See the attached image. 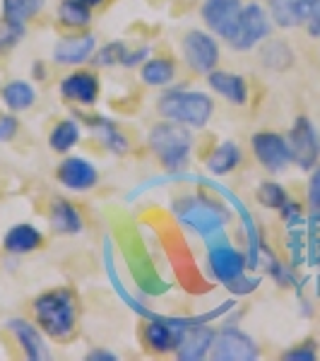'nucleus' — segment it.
I'll return each mask as SVG.
<instances>
[{
	"instance_id": "1",
	"label": "nucleus",
	"mask_w": 320,
	"mask_h": 361,
	"mask_svg": "<svg viewBox=\"0 0 320 361\" xmlns=\"http://www.w3.org/2000/svg\"><path fill=\"white\" fill-rule=\"evenodd\" d=\"M173 214H176L178 222L190 226V229L205 238L207 246L226 241L224 226H226L229 214L219 205L209 202L207 197H200V195L181 197V200L173 202Z\"/></svg>"
},
{
	"instance_id": "2",
	"label": "nucleus",
	"mask_w": 320,
	"mask_h": 361,
	"mask_svg": "<svg viewBox=\"0 0 320 361\" xmlns=\"http://www.w3.org/2000/svg\"><path fill=\"white\" fill-rule=\"evenodd\" d=\"M34 313L46 335L56 340H68L78 323V306H75V294L70 289H51L34 299Z\"/></svg>"
},
{
	"instance_id": "3",
	"label": "nucleus",
	"mask_w": 320,
	"mask_h": 361,
	"mask_svg": "<svg viewBox=\"0 0 320 361\" xmlns=\"http://www.w3.org/2000/svg\"><path fill=\"white\" fill-rule=\"evenodd\" d=\"M147 145L168 171L178 173L188 164L190 149H193V135H190L188 126L168 121V123H156L149 130Z\"/></svg>"
},
{
	"instance_id": "4",
	"label": "nucleus",
	"mask_w": 320,
	"mask_h": 361,
	"mask_svg": "<svg viewBox=\"0 0 320 361\" xmlns=\"http://www.w3.org/2000/svg\"><path fill=\"white\" fill-rule=\"evenodd\" d=\"M156 111L164 116L166 121H176V123H183L188 128H202L212 118L214 104L202 92L171 90L159 97Z\"/></svg>"
},
{
	"instance_id": "5",
	"label": "nucleus",
	"mask_w": 320,
	"mask_h": 361,
	"mask_svg": "<svg viewBox=\"0 0 320 361\" xmlns=\"http://www.w3.org/2000/svg\"><path fill=\"white\" fill-rule=\"evenodd\" d=\"M272 32L270 17H267L265 8H260L258 3H248L241 8L236 20V27L231 32V37L226 39L234 51H251L260 42H265Z\"/></svg>"
},
{
	"instance_id": "6",
	"label": "nucleus",
	"mask_w": 320,
	"mask_h": 361,
	"mask_svg": "<svg viewBox=\"0 0 320 361\" xmlns=\"http://www.w3.org/2000/svg\"><path fill=\"white\" fill-rule=\"evenodd\" d=\"M287 142H289V152H292V161L299 169L311 171L320 161V135L316 126L311 123V118H306V116L296 118L287 135Z\"/></svg>"
},
{
	"instance_id": "7",
	"label": "nucleus",
	"mask_w": 320,
	"mask_h": 361,
	"mask_svg": "<svg viewBox=\"0 0 320 361\" xmlns=\"http://www.w3.org/2000/svg\"><path fill=\"white\" fill-rule=\"evenodd\" d=\"M183 58L195 73L209 75L219 63V44L207 32L193 29L183 37Z\"/></svg>"
},
{
	"instance_id": "8",
	"label": "nucleus",
	"mask_w": 320,
	"mask_h": 361,
	"mask_svg": "<svg viewBox=\"0 0 320 361\" xmlns=\"http://www.w3.org/2000/svg\"><path fill=\"white\" fill-rule=\"evenodd\" d=\"M251 145L255 159L270 173H282L284 169L292 164V152H289L287 137L277 135V133H255Z\"/></svg>"
},
{
	"instance_id": "9",
	"label": "nucleus",
	"mask_w": 320,
	"mask_h": 361,
	"mask_svg": "<svg viewBox=\"0 0 320 361\" xmlns=\"http://www.w3.org/2000/svg\"><path fill=\"white\" fill-rule=\"evenodd\" d=\"M258 357L260 349L253 342V337H248L234 325L224 328L212 347V359L217 361H255Z\"/></svg>"
},
{
	"instance_id": "10",
	"label": "nucleus",
	"mask_w": 320,
	"mask_h": 361,
	"mask_svg": "<svg viewBox=\"0 0 320 361\" xmlns=\"http://www.w3.org/2000/svg\"><path fill=\"white\" fill-rule=\"evenodd\" d=\"M270 15L282 29L311 25L320 17V0H270Z\"/></svg>"
},
{
	"instance_id": "11",
	"label": "nucleus",
	"mask_w": 320,
	"mask_h": 361,
	"mask_svg": "<svg viewBox=\"0 0 320 361\" xmlns=\"http://www.w3.org/2000/svg\"><path fill=\"white\" fill-rule=\"evenodd\" d=\"M185 323L183 318H168V316H159L152 318L144 328V342H147L149 349L154 352H176L178 345H181L183 335H185Z\"/></svg>"
},
{
	"instance_id": "12",
	"label": "nucleus",
	"mask_w": 320,
	"mask_h": 361,
	"mask_svg": "<svg viewBox=\"0 0 320 361\" xmlns=\"http://www.w3.org/2000/svg\"><path fill=\"white\" fill-rule=\"evenodd\" d=\"M207 260H209V270H212V275L217 277L222 284H231L234 279L246 275V265H248L246 255H243L241 250H236L234 246H229L226 241L209 246Z\"/></svg>"
},
{
	"instance_id": "13",
	"label": "nucleus",
	"mask_w": 320,
	"mask_h": 361,
	"mask_svg": "<svg viewBox=\"0 0 320 361\" xmlns=\"http://www.w3.org/2000/svg\"><path fill=\"white\" fill-rule=\"evenodd\" d=\"M241 0H205L202 3V20L214 34L229 39L236 27L238 13H241Z\"/></svg>"
},
{
	"instance_id": "14",
	"label": "nucleus",
	"mask_w": 320,
	"mask_h": 361,
	"mask_svg": "<svg viewBox=\"0 0 320 361\" xmlns=\"http://www.w3.org/2000/svg\"><path fill=\"white\" fill-rule=\"evenodd\" d=\"M56 176L61 180V185H66L70 190H90L97 185L99 171L85 157H68V159L61 161Z\"/></svg>"
},
{
	"instance_id": "15",
	"label": "nucleus",
	"mask_w": 320,
	"mask_h": 361,
	"mask_svg": "<svg viewBox=\"0 0 320 361\" xmlns=\"http://www.w3.org/2000/svg\"><path fill=\"white\" fill-rule=\"evenodd\" d=\"M214 340H217V333L209 330L205 323L190 325L176 349L178 361H202L214 347Z\"/></svg>"
},
{
	"instance_id": "16",
	"label": "nucleus",
	"mask_w": 320,
	"mask_h": 361,
	"mask_svg": "<svg viewBox=\"0 0 320 361\" xmlns=\"http://www.w3.org/2000/svg\"><path fill=\"white\" fill-rule=\"evenodd\" d=\"M8 330L13 333V337L17 340V345L22 347V352H25V357L29 361H46V359H51L49 345H46L42 333H39V330L34 328L32 323L17 318V320H10Z\"/></svg>"
},
{
	"instance_id": "17",
	"label": "nucleus",
	"mask_w": 320,
	"mask_h": 361,
	"mask_svg": "<svg viewBox=\"0 0 320 361\" xmlns=\"http://www.w3.org/2000/svg\"><path fill=\"white\" fill-rule=\"evenodd\" d=\"M97 51L94 34H80V37L61 39L54 49V61L61 66H80L87 58H92Z\"/></svg>"
},
{
	"instance_id": "18",
	"label": "nucleus",
	"mask_w": 320,
	"mask_h": 361,
	"mask_svg": "<svg viewBox=\"0 0 320 361\" xmlns=\"http://www.w3.org/2000/svg\"><path fill=\"white\" fill-rule=\"evenodd\" d=\"M61 94L68 102L82 104V106H94L99 99V80L92 73H73L61 82Z\"/></svg>"
},
{
	"instance_id": "19",
	"label": "nucleus",
	"mask_w": 320,
	"mask_h": 361,
	"mask_svg": "<svg viewBox=\"0 0 320 361\" xmlns=\"http://www.w3.org/2000/svg\"><path fill=\"white\" fill-rule=\"evenodd\" d=\"M207 80H209V87H212L219 97H224L229 104H236V106H243V104H246L248 87H246V80H243L241 75L212 70V73L207 75Z\"/></svg>"
},
{
	"instance_id": "20",
	"label": "nucleus",
	"mask_w": 320,
	"mask_h": 361,
	"mask_svg": "<svg viewBox=\"0 0 320 361\" xmlns=\"http://www.w3.org/2000/svg\"><path fill=\"white\" fill-rule=\"evenodd\" d=\"M3 246L8 253H13V255L32 253L34 248L42 246V231L32 224H15L13 229L5 234Z\"/></svg>"
},
{
	"instance_id": "21",
	"label": "nucleus",
	"mask_w": 320,
	"mask_h": 361,
	"mask_svg": "<svg viewBox=\"0 0 320 361\" xmlns=\"http://www.w3.org/2000/svg\"><path fill=\"white\" fill-rule=\"evenodd\" d=\"M51 226L58 234H80L85 222L78 207L70 205L68 200H56L51 207Z\"/></svg>"
},
{
	"instance_id": "22",
	"label": "nucleus",
	"mask_w": 320,
	"mask_h": 361,
	"mask_svg": "<svg viewBox=\"0 0 320 361\" xmlns=\"http://www.w3.org/2000/svg\"><path fill=\"white\" fill-rule=\"evenodd\" d=\"M241 164V149L234 140H224L212 154L207 157V171L214 176H226Z\"/></svg>"
},
{
	"instance_id": "23",
	"label": "nucleus",
	"mask_w": 320,
	"mask_h": 361,
	"mask_svg": "<svg viewBox=\"0 0 320 361\" xmlns=\"http://www.w3.org/2000/svg\"><path fill=\"white\" fill-rule=\"evenodd\" d=\"M90 121V128L97 133V137L106 145V149H111L113 154H125L130 149V142L123 133L116 128L113 121H106V118H87Z\"/></svg>"
},
{
	"instance_id": "24",
	"label": "nucleus",
	"mask_w": 320,
	"mask_h": 361,
	"mask_svg": "<svg viewBox=\"0 0 320 361\" xmlns=\"http://www.w3.org/2000/svg\"><path fill=\"white\" fill-rule=\"evenodd\" d=\"M3 102L10 111H27L37 102V92L25 80H13L3 87Z\"/></svg>"
},
{
	"instance_id": "25",
	"label": "nucleus",
	"mask_w": 320,
	"mask_h": 361,
	"mask_svg": "<svg viewBox=\"0 0 320 361\" xmlns=\"http://www.w3.org/2000/svg\"><path fill=\"white\" fill-rule=\"evenodd\" d=\"M173 75H176V68L166 58H149V61L142 63V70H140L142 82L149 87H164L171 82Z\"/></svg>"
},
{
	"instance_id": "26",
	"label": "nucleus",
	"mask_w": 320,
	"mask_h": 361,
	"mask_svg": "<svg viewBox=\"0 0 320 361\" xmlns=\"http://www.w3.org/2000/svg\"><path fill=\"white\" fill-rule=\"evenodd\" d=\"M46 0H3V17L15 25H25L44 10Z\"/></svg>"
},
{
	"instance_id": "27",
	"label": "nucleus",
	"mask_w": 320,
	"mask_h": 361,
	"mask_svg": "<svg viewBox=\"0 0 320 361\" xmlns=\"http://www.w3.org/2000/svg\"><path fill=\"white\" fill-rule=\"evenodd\" d=\"M78 142H80V126H78V121H73V118L61 121L49 135V145L54 152H68V149H73Z\"/></svg>"
},
{
	"instance_id": "28",
	"label": "nucleus",
	"mask_w": 320,
	"mask_h": 361,
	"mask_svg": "<svg viewBox=\"0 0 320 361\" xmlns=\"http://www.w3.org/2000/svg\"><path fill=\"white\" fill-rule=\"evenodd\" d=\"M58 20L66 27H87L92 22V8H87L80 0H63L58 8Z\"/></svg>"
},
{
	"instance_id": "29",
	"label": "nucleus",
	"mask_w": 320,
	"mask_h": 361,
	"mask_svg": "<svg viewBox=\"0 0 320 361\" xmlns=\"http://www.w3.org/2000/svg\"><path fill=\"white\" fill-rule=\"evenodd\" d=\"M294 56L292 51H289V46L284 42H272L267 44L263 49V63L265 68H272V70H287L292 66Z\"/></svg>"
},
{
	"instance_id": "30",
	"label": "nucleus",
	"mask_w": 320,
	"mask_h": 361,
	"mask_svg": "<svg viewBox=\"0 0 320 361\" xmlns=\"http://www.w3.org/2000/svg\"><path fill=\"white\" fill-rule=\"evenodd\" d=\"M258 202L267 209H279L284 202L289 200V193L284 190V185H279L277 180H265L258 185Z\"/></svg>"
},
{
	"instance_id": "31",
	"label": "nucleus",
	"mask_w": 320,
	"mask_h": 361,
	"mask_svg": "<svg viewBox=\"0 0 320 361\" xmlns=\"http://www.w3.org/2000/svg\"><path fill=\"white\" fill-rule=\"evenodd\" d=\"M22 37H25V25H15V22L5 20V17L0 20V51L13 49L17 42H22Z\"/></svg>"
},
{
	"instance_id": "32",
	"label": "nucleus",
	"mask_w": 320,
	"mask_h": 361,
	"mask_svg": "<svg viewBox=\"0 0 320 361\" xmlns=\"http://www.w3.org/2000/svg\"><path fill=\"white\" fill-rule=\"evenodd\" d=\"M267 272H270V277L275 279L277 284H282V287H294V284H296V277H294L292 267L279 263L272 253H270V265H267Z\"/></svg>"
},
{
	"instance_id": "33",
	"label": "nucleus",
	"mask_w": 320,
	"mask_h": 361,
	"mask_svg": "<svg viewBox=\"0 0 320 361\" xmlns=\"http://www.w3.org/2000/svg\"><path fill=\"white\" fill-rule=\"evenodd\" d=\"M123 49H125V44L123 42H113V44H109V46H104L101 51L97 54V66H101V68H109V66H121V56H123Z\"/></svg>"
},
{
	"instance_id": "34",
	"label": "nucleus",
	"mask_w": 320,
	"mask_h": 361,
	"mask_svg": "<svg viewBox=\"0 0 320 361\" xmlns=\"http://www.w3.org/2000/svg\"><path fill=\"white\" fill-rule=\"evenodd\" d=\"M260 284V277H248V275H241L238 279H234L231 284H226V289H229L234 296H248L251 292H255Z\"/></svg>"
},
{
	"instance_id": "35",
	"label": "nucleus",
	"mask_w": 320,
	"mask_h": 361,
	"mask_svg": "<svg viewBox=\"0 0 320 361\" xmlns=\"http://www.w3.org/2000/svg\"><path fill=\"white\" fill-rule=\"evenodd\" d=\"M308 205L313 212H320V164L311 169V178H308Z\"/></svg>"
},
{
	"instance_id": "36",
	"label": "nucleus",
	"mask_w": 320,
	"mask_h": 361,
	"mask_svg": "<svg viewBox=\"0 0 320 361\" xmlns=\"http://www.w3.org/2000/svg\"><path fill=\"white\" fill-rule=\"evenodd\" d=\"M147 56H149V49H147V46H140V49H130V46H125V49H123V56H121V66H125V68L140 66V63H142Z\"/></svg>"
},
{
	"instance_id": "37",
	"label": "nucleus",
	"mask_w": 320,
	"mask_h": 361,
	"mask_svg": "<svg viewBox=\"0 0 320 361\" xmlns=\"http://www.w3.org/2000/svg\"><path fill=\"white\" fill-rule=\"evenodd\" d=\"M316 345H301V347H294L289 352H284V361H316Z\"/></svg>"
},
{
	"instance_id": "38",
	"label": "nucleus",
	"mask_w": 320,
	"mask_h": 361,
	"mask_svg": "<svg viewBox=\"0 0 320 361\" xmlns=\"http://www.w3.org/2000/svg\"><path fill=\"white\" fill-rule=\"evenodd\" d=\"M279 212H282V219L287 222L289 226H296L304 222V214H301V205H296V202L289 197L287 202H284L282 207H279Z\"/></svg>"
},
{
	"instance_id": "39",
	"label": "nucleus",
	"mask_w": 320,
	"mask_h": 361,
	"mask_svg": "<svg viewBox=\"0 0 320 361\" xmlns=\"http://www.w3.org/2000/svg\"><path fill=\"white\" fill-rule=\"evenodd\" d=\"M17 128H20V123H17L15 116L0 114V142H10V140L15 137Z\"/></svg>"
},
{
	"instance_id": "40",
	"label": "nucleus",
	"mask_w": 320,
	"mask_h": 361,
	"mask_svg": "<svg viewBox=\"0 0 320 361\" xmlns=\"http://www.w3.org/2000/svg\"><path fill=\"white\" fill-rule=\"evenodd\" d=\"M87 361H118V357L113 352H109V349H92L87 354Z\"/></svg>"
},
{
	"instance_id": "41",
	"label": "nucleus",
	"mask_w": 320,
	"mask_h": 361,
	"mask_svg": "<svg viewBox=\"0 0 320 361\" xmlns=\"http://www.w3.org/2000/svg\"><path fill=\"white\" fill-rule=\"evenodd\" d=\"M308 34H311V37H316V39H320V17L308 25Z\"/></svg>"
},
{
	"instance_id": "42",
	"label": "nucleus",
	"mask_w": 320,
	"mask_h": 361,
	"mask_svg": "<svg viewBox=\"0 0 320 361\" xmlns=\"http://www.w3.org/2000/svg\"><path fill=\"white\" fill-rule=\"evenodd\" d=\"M82 5H87V8H99V5H104L106 0H80Z\"/></svg>"
},
{
	"instance_id": "43",
	"label": "nucleus",
	"mask_w": 320,
	"mask_h": 361,
	"mask_svg": "<svg viewBox=\"0 0 320 361\" xmlns=\"http://www.w3.org/2000/svg\"><path fill=\"white\" fill-rule=\"evenodd\" d=\"M34 78H39V80H44V78H46V73H44V63H37V68H34Z\"/></svg>"
}]
</instances>
